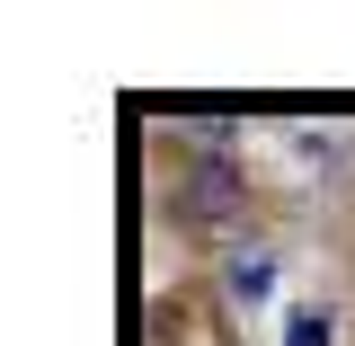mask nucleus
I'll use <instances>...</instances> for the list:
<instances>
[{"label":"nucleus","instance_id":"1","mask_svg":"<svg viewBox=\"0 0 355 346\" xmlns=\"http://www.w3.org/2000/svg\"><path fill=\"white\" fill-rule=\"evenodd\" d=\"M240 205H249V187H240V169H231V160H196V169H178V196H169V214H178V222L222 231Z\"/></svg>","mask_w":355,"mask_h":346},{"label":"nucleus","instance_id":"2","mask_svg":"<svg viewBox=\"0 0 355 346\" xmlns=\"http://www.w3.org/2000/svg\"><path fill=\"white\" fill-rule=\"evenodd\" d=\"M231 125H240V107H214V98H187V107H178V133H196V142H205V160H231V151H222Z\"/></svg>","mask_w":355,"mask_h":346},{"label":"nucleus","instance_id":"3","mask_svg":"<svg viewBox=\"0 0 355 346\" xmlns=\"http://www.w3.org/2000/svg\"><path fill=\"white\" fill-rule=\"evenodd\" d=\"M222 293H231V302H266V293H275V258H266V249H231V258H222Z\"/></svg>","mask_w":355,"mask_h":346},{"label":"nucleus","instance_id":"4","mask_svg":"<svg viewBox=\"0 0 355 346\" xmlns=\"http://www.w3.org/2000/svg\"><path fill=\"white\" fill-rule=\"evenodd\" d=\"M284 346H329V320H320V311H293V320H284Z\"/></svg>","mask_w":355,"mask_h":346}]
</instances>
